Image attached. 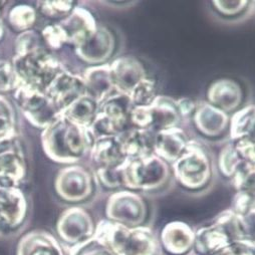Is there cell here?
<instances>
[{"mask_svg": "<svg viewBox=\"0 0 255 255\" xmlns=\"http://www.w3.org/2000/svg\"><path fill=\"white\" fill-rule=\"evenodd\" d=\"M94 236L117 255H158L159 253L157 237L148 227L130 228L111 220H103L97 226Z\"/></svg>", "mask_w": 255, "mask_h": 255, "instance_id": "obj_1", "label": "cell"}, {"mask_svg": "<svg viewBox=\"0 0 255 255\" xmlns=\"http://www.w3.org/2000/svg\"><path fill=\"white\" fill-rule=\"evenodd\" d=\"M123 187L131 191H154L162 188L169 180L167 162L154 153L143 158H127L121 164Z\"/></svg>", "mask_w": 255, "mask_h": 255, "instance_id": "obj_2", "label": "cell"}, {"mask_svg": "<svg viewBox=\"0 0 255 255\" xmlns=\"http://www.w3.org/2000/svg\"><path fill=\"white\" fill-rule=\"evenodd\" d=\"M177 182L189 190H200L210 181L212 165L206 150L194 141H189L183 154L172 164Z\"/></svg>", "mask_w": 255, "mask_h": 255, "instance_id": "obj_3", "label": "cell"}, {"mask_svg": "<svg viewBox=\"0 0 255 255\" xmlns=\"http://www.w3.org/2000/svg\"><path fill=\"white\" fill-rule=\"evenodd\" d=\"M147 215V204L135 191H118L110 197L107 204L109 220L130 228L142 226Z\"/></svg>", "mask_w": 255, "mask_h": 255, "instance_id": "obj_4", "label": "cell"}, {"mask_svg": "<svg viewBox=\"0 0 255 255\" xmlns=\"http://www.w3.org/2000/svg\"><path fill=\"white\" fill-rule=\"evenodd\" d=\"M94 144L95 140L90 133L84 135L77 124L71 122H59L49 134L50 149L59 157H80L84 154L86 146Z\"/></svg>", "mask_w": 255, "mask_h": 255, "instance_id": "obj_5", "label": "cell"}, {"mask_svg": "<svg viewBox=\"0 0 255 255\" xmlns=\"http://www.w3.org/2000/svg\"><path fill=\"white\" fill-rule=\"evenodd\" d=\"M19 74L37 89L49 86L55 78L56 67L53 59L45 51L34 50L28 52L18 62Z\"/></svg>", "mask_w": 255, "mask_h": 255, "instance_id": "obj_6", "label": "cell"}, {"mask_svg": "<svg viewBox=\"0 0 255 255\" xmlns=\"http://www.w3.org/2000/svg\"><path fill=\"white\" fill-rule=\"evenodd\" d=\"M59 237L73 246L81 244L95 235V226L88 212L73 208L61 216L57 223Z\"/></svg>", "mask_w": 255, "mask_h": 255, "instance_id": "obj_7", "label": "cell"}, {"mask_svg": "<svg viewBox=\"0 0 255 255\" xmlns=\"http://www.w3.org/2000/svg\"><path fill=\"white\" fill-rule=\"evenodd\" d=\"M110 67L117 93L130 95L135 87L147 78L143 63L134 56H120Z\"/></svg>", "mask_w": 255, "mask_h": 255, "instance_id": "obj_8", "label": "cell"}, {"mask_svg": "<svg viewBox=\"0 0 255 255\" xmlns=\"http://www.w3.org/2000/svg\"><path fill=\"white\" fill-rule=\"evenodd\" d=\"M160 240L168 255H186L194 247L195 232L184 222L173 221L164 226Z\"/></svg>", "mask_w": 255, "mask_h": 255, "instance_id": "obj_9", "label": "cell"}, {"mask_svg": "<svg viewBox=\"0 0 255 255\" xmlns=\"http://www.w3.org/2000/svg\"><path fill=\"white\" fill-rule=\"evenodd\" d=\"M243 97L242 88L231 79H219L207 91L208 103L226 114L236 111L242 104Z\"/></svg>", "mask_w": 255, "mask_h": 255, "instance_id": "obj_10", "label": "cell"}, {"mask_svg": "<svg viewBox=\"0 0 255 255\" xmlns=\"http://www.w3.org/2000/svg\"><path fill=\"white\" fill-rule=\"evenodd\" d=\"M192 118L197 131L209 138L221 136L229 128L228 114L208 102L197 105Z\"/></svg>", "mask_w": 255, "mask_h": 255, "instance_id": "obj_11", "label": "cell"}, {"mask_svg": "<svg viewBox=\"0 0 255 255\" xmlns=\"http://www.w3.org/2000/svg\"><path fill=\"white\" fill-rule=\"evenodd\" d=\"M134 104L130 95L115 93L101 105L99 112L113 125L118 136L130 129V114Z\"/></svg>", "mask_w": 255, "mask_h": 255, "instance_id": "obj_12", "label": "cell"}, {"mask_svg": "<svg viewBox=\"0 0 255 255\" xmlns=\"http://www.w3.org/2000/svg\"><path fill=\"white\" fill-rule=\"evenodd\" d=\"M235 242L227 227L215 219L214 223L195 233L194 250L198 255H210Z\"/></svg>", "mask_w": 255, "mask_h": 255, "instance_id": "obj_13", "label": "cell"}, {"mask_svg": "<svg viewBox=\"0 0 255 255\" xmlns=\"http://www.w3.org/2000/svg\"><path fill=\"white\" fill-rule=\"evenodd\" d=\"M189 140L179 127L155 133L154 154L167 163L173 164L185 151Z\"/></svg>", "mask_w": 255, "mask_h": 255, "instance_id": "obj_14", "label": "cell"}, {"mask_svg": "<svg viewBox=\"0 0 255 255\" xmlns=\"http://www.w3.org/2000/svg\"><path fill=\"white\" fill-rule=\"evenodd\" d=\"M116 39L107 28H97L94 35L81 47V55L84 59L94 63H101L109 59L114 53Z\"/></svg>", "mask_w": 255, "mask_h": 255, "instance_id": "obj_15", "label": "cell"}, {"mask_svg": "<svg viewBox=\"0 0 255 255\" xmlns=\"http://www.w3.org/2000/svg\"><path fill=\"white\" fill-rule=\"evenodd\" d=\"M16 255H63L58 242L49 233L33 231L18 242Z\"/></svg>", "mask_w": 255, "mask_h": 255, "instance_id": "obj_16", "label": "cell"}, {"mask_svg": "<svg viewBox=\"0 0 255 255\" xmlns=\"http://www.w3.org/2000/svg\"><path fill=\"white\" fill-rule=\"evenodd\" d=\"M150 110L152 117L151 131L154 133L178 127L182 120L176 101L168 97L157 96L150 105Z\"/></svg>", "mask_w": 255, "mask_h": 255, "instance_id": "obj_17", "label": "cell"}, {"mask_svg": "<svg viewBox=\"0 0 255 255\" xmlns=\"http://www.w3.org/2000/svg\"><path fill=\"white\" fill-rule=\"evenodd\" d=\"M92 149L94 161L100 168L116 167L127 159L120 136L98 138L95 140Z\"/></svg>", "mask_w": 255, "mask_h": 255, "instance_id": "obj_18", "label": "cell"}, {"mask_svg": "<svg viewBox=\"0 0 255 255\" xmlns=\"http://www.w3.org/2000/svg\"><path fill=\"white\" fill-rule=\"evenodd\" d=\"M126 158L138 159L154 153L155 133L151 130L130 128L120 135Z\"/></svg>", "mask_w": 255, "mask_h": 255, "instance_id": "obj_19", "label": "cell"}, {"mask_svg": "<svg viewBox=\"0 0 255 255\" xmlns=\"http://www.w3.org/2000/svg\"><path fill=\"white\" fill-rule=\"evenodd\" d=\"M86 84L76 77L62 76L56 79L50 91V97L58 108L67 107L84 97Z\"/></svg>", "mask_w": 255, "mask_h": 255, "instance_id": "obj_20", "label": "cell"}, {"mask_svg": "<svg viewBox=\"0 0 255 255\" xmlns=\"http://www.w3.org/2000/svg\"><path fill=\"white\" fill-rule=\"evenodd\" d=\"M85 84L90 97L103 103L115 91L110 65L98 66L88 71Z\"/></svg>", "mask_w": 255, "mask_h": 255, "instance_id": "obj_21", "label": "cell"}, {"mask_svg": "<svg viewBox=\"0 0 255 255\" xmlns=\"http://www.w3.org/2000/svg\"><path fill=\"white\" fill-rule=\"evenodd\" d=\"M25 202L12 191H0V223L8 228L18 227L25 218Z\"/></svg>", "mask_w": 255, "mask_h": 255, "instance_id": "obj_22", "label": "cell"}, {"mask_svg": "<svg viewBox=\"0 0 255 255\" xmlns=\"http://www.w3.org/2000/svg\"><path fill=\"white\" fill-rule=\"evenodd\" d=\"M229 135L233 142L242 138L255 139V105L246 106L233 114L229 122Z\"/></svg>", "mask_w": 255, "mask_h": 255, "instance_id": "obj_23", "label": "cell"}, {"mask_svg": "<svg viewBox=\"0 0 255 255\" xmlns=\"http://www.w3.org/2000/svg\"><path fill=\"white\" fill-rule=\"evenodd\" d=\"M96 30V23L92 14L82 10L76 12L69 22L68 35L72 42L81 47L94 35Z\"/></svg>", "mask_w": 255, "mask_h": 255, "instance_id": "obj_24", "label": "cell"}, {"mask_svg": "<svg viewBox=\"0 0 255 255\" xmlns=\"http://www.w3.org/2000/svg\"><path fill=\"white\" fill-rule=\"evenodd\" d=\"M69 181L67 185L62 186V194L70 200H84L91 195L92 180L90 176L80 170L74 171L69 174Z\"/></svg>", "mask_w": 255, "mask_h": 255, "instance_id": "obj_25", "label": "cell"}, {"mask_svg": "<svg viewBox=\"0 0 255 255\" xmlns=\"http://www.w3.org/2000/svg\"><path fill=\"white\" fill-rule=\"evenodd\" d=\"M98 102L92 97H82L73 104L70 111L71 118L79 125L91 126L99 110Z\"/></svg>", "mask_w": 255, "mask_h": 255, "instance_id": "obj_26", "label": "cell"}, {"mask_svg": "<svg viewBox=\"0 0 255 255\" xmlns=\"http://www.w3.org/2000/svg\"><path fill=\"white\" fill-rule=\"evenodd\" d=\"M231 179L237 192H243L255 200V166L243 161Z\"/></svg>", "mask_w": 255, "mask_h": 255, "instance_id": "obj_27", "label": "cell"}, {"mask_svg": "<svg viewBox=\"0 0 255 255\" xmlns=\"http://www.w3.org/2000/svg\"><path fill=\"white\" fill-rule=\"evenodd\" d=\"M243 160L238 155L233 143L225 145L218 157V167L221 174L227 178H232Z\"/></svg>", "mask_w": 255, "mask_h": 255, "instance_id": "obj_28", "label": "cell"}, {"mask_svg": "<svg viewBox=\"0 0 255 255\" xmlns=\"http://www.w3.org/2000/svg\"><path fill=\"white\" fill-rule=\"evenodd\" d=\"M157 96L156 83L148 77L140 82L130 94L134 106H150Z\"/></svg>", "mask_w": 255, "mask_h": 255, "instance_id": "obj_29", "label": "cell"}, {"mask_svg": "<svg viewBox=\"0 0 255 255\" xmlns=\"http://www.w3.org/2000/svg\"><path fill=\"white\" fill-rule=\"evenodd\" d=\"M70 255H117L107 245L95 236L89 240L73 246Z\"/></svg>", "mask_w": 255, "mask_h": 255, "instance_id": "obj_30", "label": "cell"}, {"mask_svg": "<svg viewBox=\"0 0 255 255\" xmlns=\"http://www.w3.org/2000/svg\"><path fill=\"white\" fill-rule=\"evenodd\" d=\"M130 127L140 130H151L152 117L150 106H134L130 114Z\"/></svg>", "mask_w": 255, "mask_h": 255, "instance_id": "obj_31", "label": "cell"}, {"mask_svg": "<svg viewBox=\"0 0 255 255\" xmlns=\"http://www.w3.org/2000/svg\"><path fill=\"white\" fill-rule=\"evenodd\" d=\"M98 176L101 183L109 189H116L123 187L121 165L116 167H105L99 168Z\"/></svg>", "mask_w": 255, "mask_h": 255, "instance_id": "obj_32", "label": "cell"}, {"mask_svg": "<svg viewBox=\"0 0 255 255\" xmlns=\"http://www.w3.org/2000/svg\"><path fill=\"white\" fill-rule=\"evenodd\" d=\"M214 8L225 16H235L242 13L248 6V1L245 0H214L212 2Z\"/></svg>", "mask_w": 255, "mask_h": 255, "instance_id": "obj_33", "label": "cell"}, {"mask_svg": "<svg viewBox=\"0 0 255 255\" xmlns=\"http://www.w3.org/2000/svg\"><path fill=\"white\" fill-rule=\"evenodd\" d=\"M232 143L240 158L244 162L255 166V139L242 138Z\"/></svg>", "mask_w": 255, "mask_h": 255, "instance_id": "obj_34", "label": "cell"}, {"mask_svg": "<svg viewBox=\"0 0 255 255\" xmlns=\"http://www.w3.org/2000/svg\"><path fill=\"white\" fill-rule=\"evenodd\" d=\"M176 106L179 111V114L181 115V118L183 119V118H188V117L193 116V114L196 110L197 104L191 99L182 98V99H179L176 101Z\"/></svg>", "mask_w": 255, "mask_h": 255, "instance_id": "obj_35", "label": "cell"}, {"mask_svg": "<svg viewBox=\"0 0 255 255\" xmlns=\"http://www.w3.org/2000/svg\"><path fill=\"white\" fill-rule=\"evenodd\" d=\"M11 72L4 65H0V90L6 88L10 84Z\"/></svg>", "mask_w": 255, "mask_h": 255, "instance_id": "obj_36", "label": "cell"}]
</instances>
